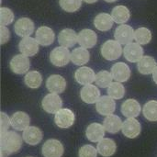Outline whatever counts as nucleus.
I'll use <instances>...</instances> for the list:
<instances>
[{
	"label": "nucleus",
	"instance_id": "obj_1",
	"mask_svg": "<svg viewBox=\"0 0 157 157\" xmlns=\"http://www.w3.org/2000/svg\"><path fill=\"white\" fill-rule=\"evenodd\" d=\"M21 136L15 132H6L1 134L0 138V148L1 157H6L14 153L19 151L22 145Z\"/></svg>",
	"mask_w": 157,
	"mask_h": 157
},
{
	"label": "nucleus",
	"instance_id": "obj_2",
	"mask_svg": "<svg viewBox=\"0 0 157 157\" xmlns=\"http://www.w3.org/2000/svg\"><path fill=\"white\" fill-rule=\"evenodd\" d=\"M100 52L104 59L108 61H114L121 56L123 50L121 48V44L119 41H117L116 40H109L102 44Z\"/></svg>",
	"mask_w": 157,
	"mask_h": 157
},
{
	"label": "nucleus",
	"instance_id": "obj_3",
	"mask_svg": "<svg viewBox=\"0 0 157 157\" xmlns=\"http://www.w3.org/2000/svg\"><path fill=\"white\" fill-rule=\"evenodd\" d=\"M50 61L56 67H63L71 61V52L66 47H56L50 53Z\"/></svg>",
	"mask_w": 157,
	"mask_h": 157
},
{
	"label": "nucleus",
	"instance_id": "obj_4",
	"mask_svg": "<svg viewBox=\"0 0 157 157\" xmlns=\"http://www.w3.org/2000/svg\"><path fill=\"white\" fill-rule=\"evenodd\" d=\"M30 61L28 56L20 53L15 55L9 63L11 71L16 75H23L28 73V71L30 68Z\"/></svg>",
	"mask_w": 157,
	"mask_h": 157
},
{
	"label": "nucleus",
	"instance_id": "obj_5",
	"mask_svg": "<svg viewBox=\"0 0 157 157\" xmlns=\"http://www.w3.org/2000/svg\"><path fill=\"white\" fill-rule=\"evenodd\" d=\"M41 107L47 113L55 114L62 109L63 100L58 94L50 93L43 98L41 101Z\"/></svg>",
	"mask_w": 157,
	"mask_h": 157
},
{
	"label": "nucleus",
	"instance_id": "obj_6",
	"mask_svg": "<svg viewBox=\"0 0 157 157\" xmlns=\"http://www.w3.org/2000/svg\"><path fill=\"white\" fill-rule=\"evenodd\" d=\"M64 152L62 143L55 139L46 141L41 147V154L44 157H62Z\"/></svg>",
	"mask_w": 157,
	"mask_h": 157
},
{
	"label": "nucleus",
	"instance_id": "obj_7",
	"mask_svg": "<svg viewBox=\"0 0 157 157\" xmlns=\"http://www.w3.org/2000/svg\"><path fill=\"white\" fill-rule=\"evenodd\" d=\"M75 116L74 112L69 109H61L55 113L54 122L60 129H68L75 123Z\"/></svg>",
	"mask_w": 157,
	"mask_h": 157
},
{
	"label": "nucleus",
	"instance_id": "obj_8",
	"mask_svg": "<svg viewBox=\"0 0 157 157\" xmlns=\"http://www.w3.org/2000/svg\"><path fill=\"white\" fill-rule=\"evenodd\" d=\"M35 29L34 22L29 17H20L18 18L14 25L15 33L22 38L29 37Z\"/></svg>",
	"mask_w": 157,
	"mask_h": 157
},
{
	"label": "nucleus",
	"instance_id": "obj_9",
	"mask_svg": "<svg viewBox=\"0 0 157 157\" xmlns=\"http://www.w3.org/2000/svg\"><path fill=\"white\" fill-rule=\"evenodd\" d=\"M125 59L131 63H138L144 57V48L137 42H131L123 49Z\"/></svg>",
	"mask_w": 157,
	"mask_h": 157
},
{
	"label": "nucleus",
	"instance_id": "obj_10",
	"mask_svg": "<svg viewBox=\"0 0 157 157\" xmlns=\"http://www.w3.org/2000/svg\"><path fill=\"white\" fill-rule=\"evenodd\" d=\"M134 33L135 31L131 26L126 24H121L115 29L114 38L121 44L127 45L132 42V40L134 39Z\"/></svg>",
	"mask_w": 157,
	"mask_h": 157
},
{
	"label": "nucleus",
	"instance_id": "obj_11",
	"mask_svg": "<svg viewBox=\"0 0 157 157\" xmlns=\"http://www.w3.org/2000/svg\"><path fill=\"white\" fill-rule=\"evenodd\" d=\"M122 133L129 139H134L140 135L142 125L135 118H128L122 124Z\"/></svg>",
	"mask_w": 157,
	"mask_h": 157
},
{
	"label": "nucleus",
	"instance_id": "obj_12",
	"mask_svg": "<svg viewBox=\"0 0 157 157\" xmlns=\"http://www.w3.org/2000/svg\"><path fill=\"white\" fill-rule=\"evenodd\" d=\"M39 45L40 44L37 41V40L29 36V37H25L21 39L18 44V49L22 54L28 57H31L38 53Z\"/></svg>",
	"mask_w": 157,
	"mask_h": 157
},
{
	"label": "nucleus",
	"instance_id": "obj_13",
	"mask_svg": "<svg viewBox=\"0 0 157 157\" xmlns=\"http://www.w3.org/2000/svg\"><path fill=\"white\" fill-rule=\"evenodd\" d=\"M97 111L102 116H109L114 113L116 109V103L114 98L109 96L100 97L98 101L96 103Z\"/></svg>",
	"mask_w": 157,
	"mask_h": 157
},
{
	"label": "nucleus",
	"instance_id": "obj_14",
	"mask_svg": "<svg viewBox=\"0 0 157 157\" xmlns=\"http://www.w3.org/2000/svg\"><path fill=\"white\" fill-rule=\"evenodd\" d=\"M111 74L115 81L122 83L130 79L132 72L128 64H126L125 63L120 62V63H116L111 67Z\"/></svg>",
	"mask_w": 157,
	"mask_h": 157
},
{
	"label": "nucleus",
	"instance_id": "obj_15",
	"mask_svg": "<svg viewBox=\"0 0 157 157\" xmlns=\"http://www.w3.org/2000/svg\"><path fill=\"white\" fill-rule=\"evenodd\" d=\"M30 124L29 116L23 111L15 112L10 117V125L13 129L18 132L25 131Z\"/></svg>",
	"mask_w": 157,
	"mask_h": 157
},
{
	"label": "nucleus",
	"instance_id": "obj_16",
	"mask_svg": "<svg viewBox=\"0 0 157 157\" xmlns=\"http://www.w3.org/2000/svg\"><path fill=\"white\" fill-rule=\"evenodd\" d=\"M35 39L41 46H50L53 43L55 39L54 31L47 27V26H41L40 27L35 33Z\"/></svg>",
	"mask_w": 157,
	"mask_h": 157
},
{
	"label": "nucleus",
	"instance_id": "obj_17",
	"mask_svg": "<svg viewBox=\"0 0 157 157\" xmlns=\"http://www.w3.org/2000/svg\"><path fill=\"white\" fill-rule=\"evenodd\" d=\"M98 42L97 33L89 29H84L78 33V43L85 49L93 48Z\"/></svg>",
	"mask_w": 157,
	"mask_h": 157
},
{
	"label": "nucleus",
	"instance_id": "obj_18",
	"mask_svg": "<svg viewBox=\"0 0 157 157\" xmlns=\"http://www.w3.org/2000/svg\"><path fill=\"white\" fill-rule=\"evenodd\" d=\"M46 86L50 93L61 94L64 92L66 88V80L62 75H52L48 77L46 81Z\"/></svg>",
	"mask_w": 157,
	"mask_h": 157
},
{
	"label": "nucleus",
	"instance_id": "obj_19",
	"mask_svg": "<svg viewBox=\"0 0 157 157\" xmlns=\"http://www.w3.org/2000/svg\"><path fill=\"white\" fill-rule=\"evenodd\" d=\"M80 97H81V99L85 103L94 104V103H97L98 99L100 98V91L96 86L92 84L86 85V86H84V87L81 89Z\"/></svg>",
	"mask_w": 157,
	"mask_h": 157
},
{
	"label": "nucleus",
	"instance_id": "obj_20",
	"mask_svg": "<svg viewBox=\"0 0 157 157\" xmlns=\"http://www.w3.org/2000/svg\"><path fill=\"white\" fill-rule=\"evenodd\" d=\"M75 79L80 85H83V86L90 85L93 82H95L96 74L91 68L86 67V66H81L75 71Z\"/></svg>",
	"mask_w": 157,
	"mask_h": 157
},
{
	"label": "nucleus",
	"instance_id": "obj_21",
	"mask_svg": "<svg viewBox=\"0 0 157 157\" xmlns=\"http://www.w3.org/2000/svg\"><path fill=\"white\" fill-rule=\"evenodd\" d=\"M58 42L61 46L71 48L78 42V34L72 29H64L58 35Z\"/></svg>",
	"mask_w": 157,
	"mask_h": 157
},
{
	"label": "nucleus",
	"instance_id": "obj_22",
	"mask_svg": "<svg viewBox=\"0 0 157 157\" xmlns=\"http://www.w3.org/2000/svg\"><path fill=\"white\" fill-rule=\"evenodd\" d=\"M121 110L122 115L126 118H136L140 115L142 108L137 100L129 98L122 103Z\"/></svg>",
	"mask_w": 157,
	"mask_h": 157
},
{
	"label": "nucleus",
	"instance_id": "obj_23",
	"mask_svg": "<svg viewBox=\"0 0 157 157\" xmlns=\"http://www.w3.org/2000/svg\"><path fill=\"white\" fill-rule=\"evenodd\" d=\"M105 128L104 125L95 122L88 125L86 131V136L88 139V141L92 143H98L102 139H104L105 136Z\"/></svg>",
	"mask_w": 157,
	"mask_h": 157
},
{
	"label": "nucleus",
	"instance_id": "obj_24",
	"mask_svg": "<svg viewBox=\"0 0 157 157\" xmlns=\"http://www.w3.org/2000/svg\"><path fill=\"white\" fill-rule=\"evenodd\" d=\"M22 138L29 145H37L42 140V132L35 126H29L23 131Z\"/></svg>",
	"mask_w": 157,
	"mask_h": 157
},
{
	"label": "nucleus",
	"instance_id": "obj_25",
	"mask_svg": "<svg viewBox=\"0 0 157 157\" xmlns=\"http://www.w3.org/2000/svg\"><path fill=\"white\" fill-rule=\"evenodd\" d=\"M114 24V19L111 15L108 13H100L94 18V26L100 31L109 30Z\"/></svg>",
	"mask_w": 157,
	"mask_h": 157
},
{
	"label": "nucleus",
	"instance_id": "obj_26",
	"mask_svg": "<svg viewBox=\"0 0 157 157\" xmlns=\"http://www.w3.org/2000/svg\"><path fill=\"white\" fill-rule=\"evenodd\" d=\"M97 150L100 155L104 157H110L116 153L117 145L113 140L109 138H104L100 142H98Z\"/></svg>",
	"mask_w": 157,
	"mask_h": 157
},
{
	"label": "nucleus",
	"instance_id": "obj_27",
	"mask_svg": "<svg viewBox=\"0 0 157 157\" xmlns=\"http://www.w3.org/2000/svg\"><path fill=\"white\" fill-rule=\"evenodd\" d=\"M90 60V53L87 51V49H85L83 47L75 48L71 52V62L78 66H83L86 64Z\"/></svg>",
	"mask_w": 157,
	"mask_h": 157
},
{
	"label": "nucleus",
	"instance_id": "obj_28",
	"mask_svg": "<svg viewBox=\"0 0 157 157\" xmlns=\"http://www.w3.org/2000/svg\"><path fill=\"white\" fill-rule=\"evenodd\" d=\"M157 63L155 59L152 56H144L137 64V69L140 74L148 75L153 74L155 69L156 68Z\"/></svg>",
	"mask_w": 157,
	"mask_h": 157
},
{
	"label": "nucleus",
	"instance_id": "obj_29",
	"mask_svg": "<svg viewBox=\"0 0 157 157\" xmlns=\"http://www.w3.org/2000/svg\"><path fill=\"white\" fill-rule=\"evenodd\" d=\"M122 121L121 119L114 114H111L109 116H107L104 120L103 125L105 130L109 133H117L122 129Z\"/></svg>",
	"mask_w": 157,
	"mask_h": 157
},
{
	"label": "nucleus",
	"instance_id": "obj_30",
	"mask_svg": "<svg viewBox=\"0 0 157 157\" xmlns=\"http://www.w3.org/2000/svg\"><path fill=\"white\" fill-rule=\"evenodd\" d=\"M111 16L114 19V22L117 24H124L126 23L130 17H131V13L130 10L128 9L127 6H117L112 9Z\"/></svg>",
	"mask_w": 157,
	"mask_h": 157
},
{
	"label": "nucleus",
	"instance_id": "obj_31",
	"mask_svg": "<svg viewBox=\"0 0 157 157\" xmlns=\"http://www.w3.org/2000/svg\"><path fill=\"white\" fill-rule=\"evenodd\" d=\"M24 82L26 86L31 89L39 88L42 83V76L38 71H29L26 74L24 77Z\"/></svg>",
	"mask_w": 157,
	"mask_h": 157
},
{
	"label": "nucleus",
	"instance_id": "obj_32",
	"mask_svg": "<svg viewBox=\"0 0 157 157\" xmlns=\"http://www.w3.org/2000/svg\"><path fill=\"white\" fill-rule=\"evenodd\" d=\"M144 118L149 121H157V101L150 100L144 104L143 109Z\"/></svg>",
	"mask_w": 157,
	"mask_h": 157
},
{
	"label": "nucleus",
	"instance_id": "obj_33",
	"mask_svg": "<svg viewBox=\"0 0 157 157\" xmlns=\"http://www.w3.org/2000/svg\"><path fill=\"white\" fill-rule=\"evenodd\" d=\"M108 95L114 99H121L125 96V87L121 82H112L108 87Z\"/></svg>",
	"mask_w": 157,
	"mask_h": 157
},
{
	"label": "nucleus",
	"instance_id": "obj_34",
	"mask_svg": "<svg viewBox=\"0 0 157 157\" xmlns=\"http://www.w3.org/2000/svg\"><path fill=\"white\" fill-rule=\"evenodd\" d=\"M134 40L137 43L141 45L148 44L152 40V32L149 29L142 27L135 30L134 33Z\"/></svg>",
	"mask_w": 157,
	"mask_h": 157
},
{
	"label": "nucleus",
	"instance_id": "obj_35",
	"mask_svg": "<svg viewBox=\"0 0 157 157\" xmlns=\"http://www.w3.org/2000/svg\"><path fill=\"white\" fill-rule=\"evenodd\" d=\"M113 80V76L112 74L109 73V71L103 70V71H99L97 75H96V85L101 88H106L109 87V85L112 83Z\"/></svg>",
	"mask_w": 157,
	"mask_h": 157
},
{
	"label": "nucleus",
	"instance_id": "obj_36",
	"mask_svg": "<svg viewBox=\"0 0 157 157\" xmlns=\"http://www.w3.org/2000/svg\"><path fill=\"white\" fill-rule=\"evenodd\" d=\"M82 1L83 0H60L59 3L63 10L69 13H73L77 11L81 7Z\"/></svg>",
	"mask_w": 157,
	"mask_h": 157
},
{
	"label": "nucleus",
	"instance_id": "obj_37",
	"mask_svg": "<svg viewBox=\"0 0 157 157\" xmlns=\"http://www.w3.org/2000/svg\"><path fill=\"white\" fill-rule=\"evenodd\" d=\"M14 21V13L7 7L0 8V24L1 26H8Z\"/></svg>",
	"mask_w": 157,
	"mask_h": 157
},
{
	"label": "nucleus",
	"instance_id": "obj_38",
	"mask_svg": "<svg viewBox=\"0 0 157 157\" xmlns=\"http://www.w3.org/2000/svg\"><path fill=\"white\" fill-rule=\"evenodd\" d=\"M98 150L91 144L83 145L78 151L79 157H97L98 156Z\"/></svg>",
	"mask_w": 157,
	"mask_h": 157
},
{
	"label": "nucleus",
	"instance_id": "obj_39",
	"mask_svg": "<svg viewBox=\"0 0 157 157\" xmlns=\"http://www.w3.org/2000/svg\"><path fill=\"white\" fill-rule=\"evenodd\" d=\"M10 125V118L5 113V112H1V134L6 133V132H8V128Z\"/></svg>",
	"mask_w": 157,
	"mask_h": 157
},
{
	"label": "nucleus",
	"instance_id": "obj_40",
	"mask_svg": "<svg viewBox=\"0 0 157 157\" xmlns=\"http://www.w3.org/2000/svg\"><path fill=\"white\" fill-rule=\"evenodd\" d=\"M0 33H1V44L4 45L10 39V31L6 26H1L0 27Z\"/></svg>",
	"mask_w": 157,
	"mask_h": 157
},
{
	"label": "nucleus",
	"instance_id": "obj_41",
	"mask_svg": "<svg viewBox=\"0 0 157 157\" xmlns=\"http://www.w3.org/2000/svg\"><path fill=\"white\" fill-rule=\"evenodd\" d=\"M153 79H154L155 83L157 85V66H156V68L155 69L154 73H153Z\"/></svg>",
	"mask_w": 157,
	"mask_h": 157
},
{
	"label": "nucleus",
	"instance_id": "obj_42",
	"mask_svg": "<svg viewBox=\"0 0 157 157\" xmlns=\"http://www.w3.org/2000/svg\"><path fill=\"white\" fill-rule=\"evenodd\" d=\"M83 1H85V2H86V3H87V4H93V3L98 2V0H83Z\"/></svg>",
	"mask_w": 157,
	"mask_h": 157
},
{
	"label": "nucleus",
	"instance_id": "obj_43",
	"mask_svg": "<svg viewBox=\"0 0 157 157\" xmlns=\"http://www.w3.org/2000/svg\"><path fill=\"white\" fill-rule=\"evenodd\" d=\"M104 1H106L107 3H114V2H116L118 0H104Z\"/></svg>",
	"mask_w": 157,
	"mask_h": 157
},
{
	"label": "nucleus",
	"instance_id": "obj_44",
	"mask_svg": "<svg viewBox=\"0 0 157 157\" xmlns=\"http://www.w3.org/2000/svg\"><path fill=\"white\" fill-rule=\"evenodd\" d=\"M29 157H32V156H29Z\"/></svg>",
	"mask_w": 157,
	"mask_h": 157
}]
</instances>
